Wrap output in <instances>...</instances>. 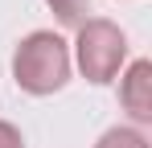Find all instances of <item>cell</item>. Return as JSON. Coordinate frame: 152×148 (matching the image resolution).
Segmentation results:
<instances>
[{"instance_id":"4","label":"cell","mask_w":152,"mask_h":148,"mask_svg":"<svg viewBox=\"0 0 152 148\" xmlns=\"http://www.w3.org/2000/svg\"><path fill=\"white\" fill-rule=\"evenodd\" d=\"M45 4L53 8L58 25H66V29H82L91 21V0H45Z\"/></svg>"},{"instance_id":"2","label":"cell","mask_w":152,"mask_h":148,"mask_svg":"<svg viewBox=\"0 0 152 148\" xmlns=\"http://www.w3.org/2000/svg\"><path fill=\"white\" fill-rule=\"evenodd\" d=\"M74 58H78V70L86 82H95V86L111 82L127 58L124 29L107 17H91L82 29H74Z\"/></svg>"},{"instance_id":"6","label":"cell","mask_w":152,"mask_h":148,"mask_svg":"<svg viewBox=\"0 0 152 148\" xmlns=\"http://www.w3.org/2000/svg\"><path fill=\"white\" fill-rule=\"evenodd\" d=\"M0 148H25L21 132H17V127H12L8 119H0Z\"/></svg>"},{"instance_id":"5","label":"cell","mask_w":152,"mask_h":148,"mask_svg":"<svg viewBox=\"0 0 152 148\" xmlns=\"http://www.w3.org/2000/svg\"><path fill=\"white\" fill-rule=\"evenodd\" d=\"M95 148H148V140L140 127H107Z\"/></svg>"},{"instance_id":"3","label":"cell","mask_w":152,"mask_h":148,"mask_svg":"<svg viewBox=\"0 0 152 148\" xmlns=\"http://www.w3.org/2000/svg\"><path fill=\"white\" fill-rule=\"evenodd\" d=\"M119 103H124V111L136 123H148L152 119V62L148 58L132 62L127 74L119 78Z\"/></svg>"},{"instance_id":"1","label":"cell","mask_w":152,"mask_h":148,"mask_svg":"<svg viewBox=\"0 0 152 148\" xmlns=\"http://www.w3.org/2000/svg\"><path fill=\"white\" fill-rule=\"evenodd\" d=\"M12 78L29 95H53L70 82V45L53 33V29H37L12 53Z\"/></svg>"}]
</instances>
